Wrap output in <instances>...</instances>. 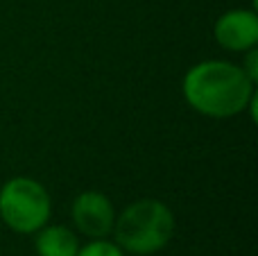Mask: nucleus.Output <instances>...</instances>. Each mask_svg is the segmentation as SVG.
<instances>
[{
  "label": "nucleus",
  "instance_id": "1",
  "mask_svg": "<svg viewBox=\"0 0 258 256\" xmlns=\"http://www.w3.org/2000/svg\"><path fill=\"white\" fill-rule=\"evenodd\" d=\"M181 93L186 104L200 116L224 120L247 111L256 95V82L247 77L240 63L204 59L186 71Z\"/></svg>",
  "mask_w": 258,
  "mask_h": 256
},
{
  "label": "nucleus",
  "instance_id": "2",
  "mask_svg": "<svg viewBox=\"0 0 258 256\" xmlns=\"http://www.w3.org/2000/svg\"><path fill=\"white\" fill-rule=\"evenodd\" d=\"M174 213L156 198H141L116 213L113 240L125 254L150 256L156 254L174 236Z\"/></svg>",
  "mask_w": 258,
  "mask_h": 256
},
{
  "label": "nucleus",
  "instance_id": "3",
  "mask_svg": "<svg viewBox=\"0 0 258 256\" xmlns=\"http://www.w3.org/2000/svg\"><path fill=\"white\" fill-rule=\"evenodd\" d=\"M52 218V198L39 179L18 175L0 186V220L14 234L32 236Z\"/></svg>",
  "mask_w": 258,
  "mask_h": 256
},
{
  "label": "nucleus",
  "instance_id": "4",
  "mask_svg": "<svg viewBox=\"0 0 258 256\" xmlns=\"http://www.w3.org/2000/svg\"><path fill=\"white\" fill-rule=\"evenodd\" d=\"M71 220L86 238H109L116 222V207L102 190H82L71 204Z\"/></svg>",
  "mask_w": 258,
  "mask_h": 256
},
{
  "label": "nucleus",
  "instance_id": "5",
  "mask_svg": "<svg viewBox=\"0 0 258 256\" xmlns=\"http://www.w3.org/2000/svg\"><path fill=\"white\" fill-rule=\"evenodd\" d=\"M213 39L229 52H247L258 48V14L254 9H229L218 16Z\"/></svg>",
  "mask_w": 258,
  "mask_h": 256
},
{
  "label": "nucleus",
  "instance_id": "6",
  "mask_svg": "<svg viewBox=\"0 0 258 256\" xmlns=\"http://www.w3.org/2000/svg\"><path fill=\"white\" fill-rule=\"evenodd\" d=\"M34 252L36 256H75L80 249L77 231L66 225H43L34 231Z\"/></svg>",
  "mask_w": 258,
  "mask_h": 256
},
{
  "label": "nucleus",
  "instance_id": "7",
  "mask_svg": "<svg viewBox=\"0 0 258 256\" xmlns=\"http://www.w3.org/2000/svg\"><path fill=\"white\" fill-rule=\"evenodd\" d=\"M75 256H127L116 240L109 238H91L86 245H80Z\"/></svg>",
  "mask_w": 258,
  "mask_h": 256
},
{
  "label": "nucleus",
  "instance_id": "8",
  "mask_svg": "<svg viewBox=\"0 0 258 256\" xmlns=\"http://www.w3.org/2000/svg\"><path fill=\"white\" fill-rule=\"evenodd\" d=\"M242 54H245V61L240 63L242 71L247 73V77H249L251 82H258V48L247 50V52H242Z\"/></svg>",
  "mask_w": 258,
  "mask_h": 256
}]
</instances>
